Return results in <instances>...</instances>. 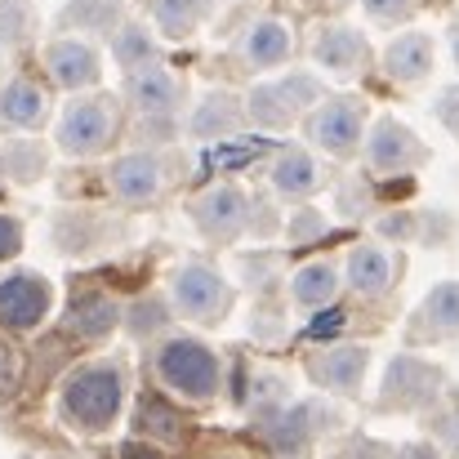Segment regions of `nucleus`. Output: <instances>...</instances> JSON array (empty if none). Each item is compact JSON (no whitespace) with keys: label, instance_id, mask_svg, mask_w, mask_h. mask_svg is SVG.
<instances>
[{"label":"nucleus","instance_id":"1","mask_svg":"<svg viewBox=\"0 0 459 459\" xmlns=\"http://www.w3.org/2000/svg\"><path fill=\"white\" fill-rule=\"evenodd\" d=\"M126 126V103L117 94L90 90V94H72L58 112H54V143L63 156H99L121 139Z\"/></svg>","mask_w":459,"mask_h":459},{"label":"nucleus","instance_id":"2","mask_svg":"<svg viewBox=\"0 0 459 459\" xmlns=\"http://www.w3.org/2000/svg\"><path fill=\"white\" fill-rule=\"evenodd\" d=\"M325 99V81L316 72H281L277 81H259L246 94V121L268 130V134H286L295 121H304L307 112Z\"/></svg>","mask_w":459,"mask_h":459},{"label":"nucleus","instance_id":"3","mask_svg":"<svg viewBox=\"0 0 459 459\" xmlns=\"http://www.w3.org/2000/svg\"><path fill=\"white\" fill-rule=\"evenodd\" d=\"M126 379L112 361H90L63 384V415L85 433H108L121 415Z\"/></svg>","mask_w":459,"mask_h":459},{"label":"nucleus","instance_id":"4","mask_svg":"<svg viewBox=\"0 0 459 459\" xmlns=\"http://www.w3.org/2000/svg\"><path fill=\"white\" fill-rule=\"evenodd\" d=\"M366 130H370V108L361 94H325L304 117V139L316 152L339 156V160L361 152Z\"/></svg>","mask_w":459,"mask_h":459},{"label":"nucleus","instance_id":"5","mask_svg":"<svg viewBox=\"0 0 459 459\" xmlns=\"http://www.w3.org/2000/svg\"><path fill=\"white\" fill-rule=\"evenodd\" d=\"M156 375L169 393L187 397V402H210L219 393L223 366L214 357V348H205L192 334H174L156 348Z\"/></svg>","mask_w":459,"mask_h":459},{"label":"nucleus","instance_id":"6","mask_svg":"<svg viewBox=\"0 0 459 459\" xmlns=\"http://www.w3.org/2000/svg\"><path fill=\"white\" fill-rule=\"evenodd\" d=\"M169 304L187 321H223L228 307H232V286L219 277V268L187 259L169 277Z\"/></svg>","mask_w":459,"mask_h":459},{"label":"nucleus","instance_id":"7","mask_svg":"<svg viewBox=\"0 0 459 459\" xmlns=\"http://www.w3.org/2000/svg\"><path fill=\"white\" fill-rule=\"evenodd\" d=\"M250 210H255V196L241 192L237 183H214V187H205L201 196L187 201V214H192L196 232L214 246H228L241 232H250Z\"/></svg>","mask_w":459,"mask_h":459},{"label":"nucleus","instance_id":"8","mask_svg":"<svg viewBox=\"0 0 459 459\" xmlns=\"http://www.w3.org/2000/svg\"><path fill=\"white\" fill-rule=\"evenodd\" d=\"M361 156H366L370 174L397 178V174H411V169L429 165V143H424L411 126H402L397 117H375L370 130H366Z\"/></svg>","mask_w":459,"mask_h":459},{"label":"nucleus","instance_id":"9","mask_svg":"<svg viewBox=\"0 0 459 459\" xmlns=\"http://www.w3.org/2000/svg\"><path fill=\"white\" fill-rule=\"evenodd\" d=\"M165 187H169V165H165V156L156 148L121 152L112 156V165H108V192L121 205H134V210L156 205L165 196Z\"/></svg>","mask_w":459,"mask_h":459},{"label":"nucleus","instance_id":"10","mask_svg":"<svg viewBox=\"0 0 459 459\" xmlns=\"http://www.w3.org/2000/svg\"><path fill=\"white\" fill-rule=\"evenodd\" d=\"M121 103H130V112H134L139 121H148V126L174 121V117L183 112V103H187V81H183L174 67L156 63V67H143V72H130V76H126Z\"/></svg>","mask_w":459,"mask_h":459},{"label":"nucleus","instance_id":"11","mask_svg":"<svg viewBox=\"0 0 459 459\" xmlns=\"http://www.w3.org/2000/svg\"><path fill=\"white\" fill-rule=\"evenodd\" d=\"M40 63H45L49 85L72 90V94H90L103 81V54L90 36H63L58 31L54 40H45Z\"/></svg>","mask_w":459,"mask_h":459},{"label":"nucleus","instance_id":"12","mask_svg":"<svg viewBox=\"0 0 459 459\" xmlns=\"http://www.w3.org/2000/svg\"><path fill=\"white\" fill-rule=\"evenodd\" d=\"M54 121V90L27 72L0 81V130L13 139H31Z\"/></svg>","mask_w":459,"mask_h":459},{"label":"nucleus","instance_id":"13","mask_svg":"<svg viewBox=\"0 0 459 459\" xmlns=\"http://www.w3.org/2000/svg\"><path fill=\"white\" fill-rule=\"evenodd\" d=\"M446 388V375L424 361V357H393L388 370H384V388H379V406L384 411H420V406H433Z\"/></svg>","mask_w":459,"mask_h":459},{"label":"nucleus","instance_id":"14","mask_svg":"<svg viewBox=\"0 0 459 459\" xmlns=\"http://www.w3.org/2000/svg\"><path fill=\"white\" fill-rule=\"evenodd\" d=\"M54 286L40 273H9L0 281V325L4 330H31L49 316Z\"/></svg>","mask_w":459,"mask_h":459},{"label":"nucleus","instance_id":"15","mask_svg":"<svg viewBox=\"0 0 459 459\" xmlns=\"http://www.w3.org/2000/svg\"><path fill=\"white\" fill-rule=\"evenodd\" d=\"M290 54H295V31H290V22H281V18H273V13L255 18V22L237 36V58H241V67H250V72L286 67Z\"/></svg>","mask_w":459,"mask_h":459},{"label":"nucleus","instance_id":"16","mask_svg":"<svg viewBox=\"0 0 459 459\" xmlns=\"http://www.w3.org/2000/svg\"><path fill=\"white\" fill-rule=\"evenodd\" d=\"M241 126H246V99L232 90H210L187 112V139L196 143H223L241 134Z\"/></svg>","mask_w":459,"mask_h":459},{"label":"nucleus","instance_id":"17","mask_svg":"<svg viewBox=\"0 0 459 459\" xmlns=\"http://www.w3.org/2000/svg\"><path fill=\"white\" fill-rule=\"evenodd\" d=\"M370 58V45L361 36V27L352 22H321L312 36V63L325 67L330 76H357Z\"/></svg>","mask_w":459,"mask_h":459},{"label":"nucleus","instance_id":"18","mask_svg":"<svg viewBox=\"0 0 459 459\" xmlns=\"http://www.w3.org/2000/svg\"><path fill=\"white\" fill-rule=\"evenodd\" d=\"M397 273H402V259H397V250H388L384 241H361V246H352V250H348V264H343L348 290H357V295H366V299L388 295L393 281H397Z\"/></svg>","mask_w":459,"mask_h":459},{"label":"nucleus","instance_id":"19","mask_svg":"<svg viewBox=\"0 0 459 459\" xmlns=\"http://www.w3.org/2000/svg\"><path fill=\"white\" fill-rule=\"evenodd\" d=\"M366 366H370V348H361V343H334V348H325V352H316L307 361V375L321 388L352 397L361 388V379H366Z\"/></svg>","mask_w":459,"mask_h":459},{"label":"nucleus","instance_id":"20","mask_svg":"<svg viewBox=\"0 0 459 459\" xmlns=\"http://www.w3.org/2000/svg\"><path fill=\"white\" fill-rule=\"evenodd\" d=\"M321 160L299 148V143H290V148H281V152L273 156V165H268V183H273V192L281 196V201H307L312 192H321Z\"/></svg>","mask_w":459,"mask_h":459},{"label":"nucleus","instance_id":"21","mask_svg":"<svg viewBox=\"0 0 459 459\" xmlns=\"http://www.w3.org/2000/svg\"><path fill=\"white\" fill-rule=\"evenodd\" d=\"M411 334L424 339V343L459 339V281H437L429 290V299L411 316Z\"/></svg>","mask_w":459,"mask_h":459},{"label":"nucleus","instance_id":"22","mask_svg":"<svg viewBox=\"0 0 459 459\" xmlns=\"http://www.w3.org/2000/svg\"><path fill=\"white\" fill-rule=\"evenodd\" d=\"M384 72L397 85H420L433 76V36L429 31H402L384 45Z\"/></svg>","mask_w":459,"mask_h":459},{"label":"nucleus","instance_id":"23","mask_svg":"<svg viewBox=\"0 0 459 459\" xmlns=\"http://www.w3.org/2000/svg\"><path fill=\"white\" fill-rule=\"evenodd\" d=\"M126 22V0H67L58 13L63 36H112Z\"/></svg>","mask_w":459,"mask_h":459},{"label":"nucleus","instance_id":"24","mask_svg":"<svg viewBox=\"0 0 459 459\" xmlns=\"http://www.w3.org/2000/svg\"><path fill=\"white\" fill-rule=\"evenodd\" d=\"M108 45H112V58H117V67H121L126 76L160 63V45H156L152 27L139 22V18H126V22L108 36Z\"/></svg>","mask_w":459,"mask_h":459},{"label":"nucleus","instance_id":"25","mask_svg":"<svg viewBox=\"0 0 459 459\" xmlns=\"http://www.w3.org/2000/svg\"><path fill=\"white\" fill-rule=\"evenodd\" d=\"M112 223H117V219H108V214H99V210H58V214H54V241H58L67 255H85V250L94 246V237L103 241V237L117 232Z\"/></svg>","mask_w":459,"mask_h":459},{"label":"nucleus","instance_id":"26","mask_svg":"<svg viewBox=\"0 0 459 459\" xmlns=\"http://www.w3.org/2000/svg\"><path fill=\"white\" fill-rule=\"evenodd\" d=\"M223 0H152V22L165 40H192Z\"/></svg>","mask_w":459,"mask_h":459},{"label":"nucleus","instance_id":"27","mask_svg":"<svg viewBox=\"0 0 459 459\" xmlns=\"http://www.w3.org/2000/svg\"><path fill=\"white\" fill-rule=\"evenodd\" d=\"M290 299L304 307V312H321L339 299V268L316 259V264H304L295 277H290Z\"/></svg>","mask_w":459,"mask_h":459},{"label":"nucleus","instance_id":"28","mask_svg":"<svg viewBox=\"0 0 459 459\" xmlns=\"http://www.w3.org/2000/svg\"><path fill=\"white\" fill-rule=\"evenodd\" d=\"M45 169H49V148L40 139H4V148H0V174H4V183L27 187V183L45 178Z\"/></svg>","mask_w":459,"mask_h":459},{"label":"nucleus","instance_id":"29","mask_svg":"<svg viewBox=\"0 0 459 459\" xmlns=\"http://www.w3.org/2000/svg\"><path fill=\"white\" fill-rule=\"evenodd\" d=\"M117 321H121V307L108 295H81L67 312V330L81 339H108L117 330Z\"/></svg>","mask_w":459,"mask_h":459},{"label":"nucleus","instance_id":"30","mask_svg":"<svg viewBox=\"0 0 459 459\" xmlns=\"http://www.w3.org/2000/svg\"><path fill=\"white\" fill-rule=\"evenodd\" d=\"M316 420H330L321 406H290V411H281L277 420H273V446H281V451H304L307 442L316 437Z\"/></svg>","mask_w":459,"mask_h":459},{"label":"nucleus","instance_id":"31","mask_svg":"<svg viewBox=\"0 0 459 459\" xmlns=\"http://www.w3.org/2000/svg\"><path fill=\"white\" fill-rule=\"evenodd\" d=\"M36 31V4L31 0H0V49L27 45Z\"/></svg>","mask_w":459,"mask_h":459},{"label":"nucleus","instance_id":"32","mask_svg":"<svg viewBox=\"0 0 459 459\" xmlns=\"http://www.w3.org/2000/svg\"><path fill=\"white\" fill-rule=\"evenodd\" d=\"M139 424L148 429V437H160V442H178V433H183L178 411H174L169 402H160V397H143V406H139Z\"/></svg>","mask_w":459,"mask_h":459},{"label":"nucleus","instance_id":"33","mask_svg":"<svg viewBox=\"0 0 459 459\" xmlns=\"http://www.w3.org/2000/svg\"><path fill=\"white\" fill-rule=\"evenodd\" d=\"M361 9L375 27H402L415 13V0H361Z\"/></svg>","mask_w":459,"mask_h":459},{"label":"nucleus","instance_id":"34","mask_svg":"<svg viewBox=\"0 0 459 459\" xmlns=\"http://www.w3.org/2000/svg\"><path fill=\"white\" fill-rule=\"evenodd\" d=\"M286 237H290V246H307V241L325 237V214L312 210V205H299L295 219H290V228H286Z\"/></svg>","mask_w":459,"mask_h":459},{"label":"nucleus","instance_id":"35","mask_svg":"<svg viewBox=\"0 0 459 459\" xmlns=\"http://www.w3.org/2000/svg\"><path fill=\"white\" fill-rule=\"evenodd\" d=\"M339 210H343L348 219H361V214L370 210V187H366V178H343V187H339Z\"/></svg>","mask_w":459,"mask_h":459},{"label":"nucleus","instance_id":"36","mask_svg":"<svg viewBox=\"0 0 459 459\" xmlns=\"http://www.w3.org/2000/svg\"><path fill=\"white\" fill-rule=\"evenodd\" d=\"M433 117H437V126H442L446 134H455L459 139V85L437 90V99H433Z\"/></svg>","mask_w":459,"mask_h":459},{"label":"nucleus","instance_id":"37","mask_svg":"<svg viewBox=\"0 0 459 459\" xmlns=\"http://www.w3.org/2000/svg\"><path fill=\"white\" fill-rule=\"evenodd\" d=\"M160 325H165V304L160 299H143V304L130 307V330L134 334H152Z\"/></svg>","mask_w":459,"mask_h":459},{"label":"nucleus","instance_id":"38","mask_svg":"<svg viewBox=\"0 0 459 459\" xmlns=\"http://www.w3.org/2000/svg\"><path fill=\"white\" fill-rule=\"evenodd\" d=\"M18 379H22V361H18V352L0 339V397H9V393L18 388Z\"/></svg>","mask_w":459,"mask_h":459},{"label":"nucleus","instance_id":"39","mask_svg":"<svg viewBox=\"0 0 459 459\" xmlns=\"http://www.w3.org/2000/svg\"><path fill=\"white\" fill-rule=\"evenodd\" d=\"M18 250H22V223H18L13 214H4V210H0V264H4V259H13Z\"/></svg>","mask_w":459,"mask_h":459},{"label":"nucleus","instance_id":"40","mask_svg":"<svg viewBox=\"0 0 459 459\" xmlns=\"http://www.w3.org/2000/svg\"><path fill=\"white\" fill-rule=\"evenodd\" d=\"M437 442H442L446 451H459V411L437 420Z\"/></svg>","mask_w":459,"mask_h":459},{"label":"nucleus","instance_id":"41","mask_svg":"<svg viewBox=\"0 0 459 459\" xmlns=\"http://www.w3.org/2000/svg\"><path fill=\"white\" fill-rule=\"evenodd\" d=\"M339 459H388V451H384V446H375V442H366V437H357V442H352Z\"/></svg>","mask_w":459,"mask_h":459},{"label":"nucleus","instance_id":"42","mask_svg":"<svg viewBox=\"0 0 459 459\" xmlns=\"http://www.w3.org/2000/svg\"><path fill=\"white\" fill-rule=\"evenodd\" d=\"M121 459H165L156 446H148V442H126L121 446Z\"/></svg>","mask_w":459,"mask_h":459},{"label":"nucleus","instance_id":"43","mask_svg":"<svg viewBox=\"0 0 459 459\" xmlns=\"http://www.w3.org/2000/svg\"><path fill=\"white\" fill-rule=\"evenodd\" d=\"M446 40H451V63L459 67V18H451V27H446Z\"/></svg>","mask_w":459,"mask_h":459},{"label":"nucleus","instance_id":"44","mask_svg":"<svg viewBox=\"0 0 459 459\" xmlns=\"http://www.w3.org/2000/svg\"><path fill=\"white\" fill-rule=\"evenodd\" d=\"M402 459H437V451H433V446H406Z\"/></svg>","mask_w":459,"mask_h":459},{"label":"nucleus","instance_id":"45","mask_svg":"<svg viewBox=\"0 0 459 459\" xmlns=\"http://www.w3.org/2000/svg\"><path fill=\"white\" fill-rule=\"evenodd\" d=\"M312 4H343V0H312Z\"/></svg>","mask_w":459,"mask_h":459},{"label":"nucleus","instance_id":"46","mask_svg":"<svg viewBox=\"0 0 459 459\" xmlns=\"http://www.w3.org/2000/svg\"><path fill=\"white\" fill-rule=\"evenodd\" d=\"M0 192H4V174H0Z\"/></svg>","mask_w":459,"mask_h":459}]
</instances>
